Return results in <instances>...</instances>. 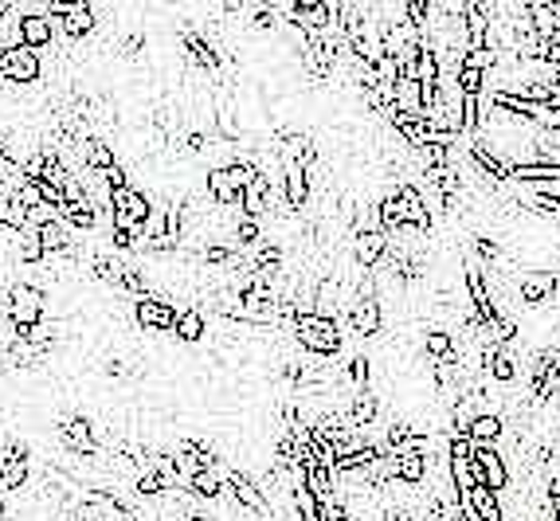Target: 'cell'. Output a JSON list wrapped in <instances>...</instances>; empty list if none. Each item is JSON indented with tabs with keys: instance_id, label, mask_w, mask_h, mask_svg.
Returning a JSON list of instances; mask_svg holds the SVG:
<instances>
[{
	"instance_id": "6da1fadb",
	"label": "cell",
	"mask_w": 560,
	"mask_h": 521,
	"mask_svg": "<svg viewBox=\"0 0 560 521\" xmlns=\"http://www.w3.org/2000/svg\"><path fill=\"white\" fill-rule=\"evenodd\" d=\"M294 338H298V346H306L310 353H318V357H333V353L341 349V333H337V322L329 318V313H298L294 318Z\"/></svg>"
},
{
	"instance_id": "7a4b0ae2",
	"label": "cell",
	"mask_w": 560,
	"mask_h": 521,
	"mask_svg": "<svg viewBox=\"0 0 560 521\" xmlns=\"http://www.w3.org/2000/svg\"><path fill=\"white\" fill-rule=\"evenodd\" d=\"M47 12H52L55 28L67 39H86L98 28V16H94L91 0H52V4H47Z\"/></svg>"
},
{
	"instance_id": "3957f363",
	"label": "cell",
	"mask_w": 560,
	"mask_h": 521,
	"mask_svg": "<svg viewBox=\"0 0 560 521\" xmlns=\"http://www.w3.org/2000/svg\"><path fill=\"white\" fill-rule=\"evenodd\" d=\"M4 313L16 330H32L36 322L44 318V290H39L36 282H16V287H8Z\"/></svg>"
},
{
	"instance_id": "277c9868",
	"label": "cell",
	"mask_w": 560,
	"mask_h": 521,
	"mask_svg": "<svg viewBox=\"0 0 560 521\" xmlns=\"http://www.w3.org/2000/svg\"><path fill=\"white\" fill-rule=\"evenodd\" d=\"M39 75H44V59H39L36 47L16 44V47L0 52V78H4V83L28 86V83H39Z\"/></svg>"
},
{
	"instance_id": "5b68a950",
	"label": "cell",
	"mask_w": 560,
	"mask_h": 521,
	"mask_svg": "<svg viewBox=\"0 0 560 521\" xmlns=\"http://www.w3.org/2000/svg\"><path fill=\"white\" fill-rule=\"evenodd\" d=\"M134 318H137V326L150 333H173L176 310L165 298H157L153 290H145V294H134Z\"/></svg>"
},
{
	"instance_id": "8992f818",
	"label": "cell",
	"mask_w": 560,
	"mask_h": 521,
	"mask_svg": "<svg viewBox=\"0 0 560 521\" xmlns=\"http://www.w3.org/2000/svg\"><path fill=\"white\" fill-rule=\"evenodd\" d=\"M20 39L36 52H47L55 39V20L47 8H32V12H20Z\"/></svg>"
},
{
	"instance_id": "52a82bcc",
	"label": "cell",
	"mask_w": 560,
	"mask_h": 521,
	"mask_svg": "<svg viewBox=\"0 0 560 521\" xmlns=\"http://www.w3.org/2000/svg\"><path fill=\"white\" fill-rule=\"evenodd\" d=\"M349 310V326L353 333H361V338H372V333H380V298L369 290H361V298L345 302Z\"/></svg>"
},
{
	"instance_id": "ba28073f",
	"label": "cell",
	"mask_w": 560,
	"mask_h": 521,
	"mask_svg": "<svg viewBox=\"0 0 560 521\" xmlns=\"http://www.w3.org/2000/svg\"><path fill=\"white\" fill-rule=\"evenodd\" d=\"M63 447L75 451V455H94L98 451V427L86 416H67L63 424Z\"/></svg>"
},
{
	"instance_id": "9c48e42d",
	"label": "cell",
	"mask_w": 560,
	"mask_h": 521,
	"mask_svg": "<svg viewBox=\"0 0 560 521\" xmlns=\"http://www.w3.org/2000/svg\"><path fill=\"white\" fill-rule=\"evenodd\" d=\"M388 255V232L385 228H369V232H357V240H353V259L361 263L365 271L380 267V259Z\"/></svg>"
},
{
	"instance_id": "30bf717a",
	"label": "cell",
	"mask_w": 560,
	"mask_h": 521,
	"mask_svg": "<svg viewBox=\"0 0 560 521\" xmlns=\"http://www.w3.org/2000/svg\"><path fill=\"white\" fill-rule=\"evenodd\" d=\"M396 200H400V208H404V224L411 232H427L431 228V212H427V204H424V192L416 189V184H396Z\"/></svg>"
},
{
	"instance_id": "8fae6325",
	"label": "cell",
	"mask_w": 560,
	"mask_h": 521,
	"mask_svg": "<svg viewBox=\"0 0 560 521\" xmlns=\"http://www.w3.org/2000/svg\"><path fill=\"white\" fill-rule=\"evenodd\" d=\"M239 208H243V216H263V212L271 208V176L267 173H255L251 181L243 184Z\"/></svg>"
},
{
	"instance_id": "7c38bea8",
	"label": "cell",
	"mask_w": 560,
	"mask_h": 521,
	"mask_svg": "<svg viewBox=\"0 0 560 521\" xmlns=\"http://www.w3.org/2000/svg\"><path fill=\"white\" fill-rule=\"evenodd\" d=\"M556 274L553 271H529L522 279V298L529 302V306H541V302H548L556 294Z\"/></svg>"
},
{
	"instance_id": "4fadbf2b",
	"label": "cell",
	"mask_w": 560,
	"mask_h": 521,
	"mask_svg": "<svg viewBox=\"0 0 560 521\" xmlns=\"http://www.w3.org/2000/svg\"><path fill=\"white\" fill-rule=\"evenodd\" d=\"M302 483L318 502H329L333 498V467H321V463H302Z\"/></svg>"
},
{
	"instance_id": "5bb4252c",
	"label": "cell",
	"mask_w": 560,
	"mask_h": 521,
	"mask_svg": "<svg viewBox=\"0 0 560 521\" xmlns=\"http://www.w3.org/2000/svg\"><path fill=\"white\" fill-rule=\"evenodd\" d=\"M470 161H475L478 169H483V176H490V181H509V161H502L486 142L470 145Z\"/></svg>"
},
{
	"instance_id": "9a60e30c",
	"label": "cell",
	"mask_w": 560,
	"mask_h": 521,
	"mask_svg": "<svg viewBox=\"0 0 560 521\" xmlns=\"http://www.w3.org/2000/svg\"><path fill=\"white\" fill-rule=\"evenodd\" d=\"M223 483L231 486V494L239 498L243 506L248 509H259V514H267V498H263V490L251 483V478H243V475H235V470H228V475H223Z\"/></svg>"
},
{
	"instance_id": "2e32d148",
	"label": "cell",
	"mask_w": 560,
	"mask_h": 521,
	"mask_svg": "<svg viewBox=\"0 0 560 521\" xmlns=\"http://www.w3.org/2000/svg\"><path fill=\"white\" fill-rule=\"evenodd\" d=\"M28 475H32V467H28V455H8L0 459V490H24Z\"/></svg>"
},
{
	"instance_id": "e0dca14e",
	"label": "cell",
	"mask_w": 560,
	"mask_h": 521,
	"mask_svg": "<svg viewBox=\"0 0 560 521\" xmlns=\"http://www.w3.org/2000/svg\"><path fill=\"white\" fill-rule=\"evenodd\" d=\"M427 475V455L424 451H396V478L400 483H424Z\"/></svg>"
},
{
	"instance_id": "ac0fdd59",
	"label": "cell",
	"mask_w": 560,
	"mask_h": 521,
	"mask_svg": "<svg viewBox=\"0 0 560 521\" xmlns=\"http://www.w3.org/2000/svg\"><path fill=\"white\" fill-rule=\"evenodd\" d=\"M502 431H506L502 419H498V416H490V411H483V416H475V419H470L467 439H470V444H498V439H502Z\"/></svg>"
},
{
	"instance_id": "d6986e66",
	"label": "cell",
	"mask_w": 560,
	"mask_h": 521,
	"mask_svg": "<svg viewBox=\"0 0 560 521\" xmlns=\"http://www.w3.org/2000/svg\"><path fill=\"white\" fill-rule=\"evenodd\" d=\"M310 196L306 165H287V208H302Z\"/></svg>"
},
{
	"instance_id": "ffe728a7",
	"label": "cell",
	"mask_w": 560,
	"mask_h": 521,
	"mask_svg": "<svg viewBox=\"0 0 560 521\" xmlns=\"http://www.w3.org/2000/svg\"><path fill=\"white\" fill-rule=\"evenodd\" d=\"M83 161H86V169H94V173H102V169H110L114 161V150L102 142V137H86L83 142Z\"/></svg>"
},
{
	"instance_id": "44dd1931",
	"label": "cell",
	"mask_w": 560,
	"mask_h": 521,
	"mask_svg": "<svg viewBox=\"0 0 560 521\" xmlns=\"http://www.w3.org/2000/svg\"><path fill=\"white\" fill-rule=\"evenodd\" d=\"M372 419H377V396L369 388H357L353 408H349V427H369Z\"/></svg>"
},
{
	"instance_id": "7402d4cb",
	"label": "cell",
	"mask_w": 560,
	"mask_h": 521,
	"mask_svg": "<svg viewBox=\"0 0 560 521\" xmlns=\"http://www.w3.org/2000/svg\"><path fill=\"white\" fill-rule=\"evenodd\" d=\"M173 333L181 341H200L204 338V313L200 310H176V322H173Z\"/></svg>"
},
{
	"instance_id": "603a6c76",
	"label": "cell",
	"mask_w": 560,
	"mask_h": 521,
	"mask_svg": "<svg viewBox=\"0 0 560 521\" xmlns=\"http://www.w3.org/2000/svg\"><path fill=\"white\" fill-rule=\"evenodd\" d=\"M28 224V208H24V200H20L16 192H8V196H0V228H8V232H20Z\"/></svg>"
},
{
	"instance_id": "cb8c5ba5",
	"label": "cell",
	"mask_w": 560,
	"mask_h": 521,
	"mask_svg": "<svg viewBox=\"0 0 560 521\" xmlns=\"http://www.w3.org/2000/svg\"><path fill=\"white\" fill-rule=\"evenodd\" d=\"M208 192H212L220 204H239V184L231 181L223 165H220V169H212V173H208Z\"/></svg>"
},
{
	"instance_id": "d4e9b609",
	"label": "cell",
	"mask_w": 560,
	"mask_h": 521,
	"mask_svg": "<svg viewBox=\"0 0 560 521\" xmlns=\"http://www.w3.org/2000/svg\"><path fill=\"white\" fill-rule=\"evenodd\" d=\"M424 346H427V353H431L435 361H459L455 341H450V333H447V330H431L427 338H424Z\"/></svg>"
},
{
	"instance_id": "484cf974",
	"label": "cell",
	"mask_w": 560,
	"mask_h": 521,
	"mask_svg": "<svg viewBox=\"0 0 560 521\" xmlns=\"http://www.w3.org/2000/svg\"><path fill=\"white\" fill-rule=\"evenodd\" d=\"M380 228H385V232L408 228V224H404V208H400V200H396V189H392L385 200H380Z\"/></svg>"
},
{
	"instance_id": "4316f807",
	"label": "cell",
	"mask_w": 560,
	"mask_h": 521,
	"mask_svg": "<svg viewBox=\"0 0 560 521\" xmlns=\"http://www.w3.org/2000/svg\"><path fill=\"white\" fill-rule=\"evenodd\" d=\"M122 271H126L122 259H94V274L102 282H110V287H122Z\"/></svg>"
},
{
	"instance_id": "83f0119b",
	"label": "cell",
	"mask_w": 560,
	"mask_h": 521,
	"mask_svg": "<svg viewBox=\"0 0 560 521\" xmlns=\"http://www.w3.org/2000/svg\"><path fill=\"white\" fill-rule=\"evenodd\" d=\"M235 240H239L243 248H255V243L263 240V235H259V216H243V220L235 224Z\"/></svg>"
},
{
	"instance_id": "f1b7e54d",
	"label": "cell",
	"mask_w": 560,
	"mask_h": 521,
	"mask_svg": "<svg viewBox=\"0 0 560 521\" xmlns=\"http://www.w3.org/2000/svg\"><path fill=\"white\" fill-rule=\"evenodd\" d=\"M165 490V483H161V475H157V470H145L142 478H137V494L142 498H157Z\"/></svg>"
},
{
	"instance_id": "f546056e",
	"label": "cell",
	"mask_w": 560,
	"mask_h": 521,
	"mask_svg": "<svg viewBox=\"0 0 560 521\" xmlns=\"http://www.w3.org/2000/svg\"><path fill=\"white\" fill-rule=\"evenodd\" d=\"M251 24L255 28H274V24H279V16H274L271 4H255L251 8Z\"/></svg>"
},
{
	"instance_id": "4dcf8cb0",
	"label": "cell",
	"mask_w": 560,
	"mask_h": 521,
	"mask_svg": "<svg viewBox=\"0 0 560 521\" xmlns=\"http://www.w3.org/2000/svg\"><path fill=\"white\" fill-rule=\"evenodd\" d=\"M349 377H353V385H357V388H369V361H365V357L353 361V365H349Z\"/></svg>"
},
{
	"instance_id": "1f68e13d",
	"label": "cell",
	"mask_w": 560,
	"mask_h": 521,
	"mask_svg": "<svg viewBox=\"0 0 560 521\" xmlns=\"http://www.w3.org/2000/svg\"><path fill=\"white\" fill-rule=\"evenodd\" d=\"M142 47H145V32H134L122 39V55H142Z\"/></svg>"
},
{
	"instance_id": "d6a6232c",
	"label": "cell",
	"mask_w": 560,
	"mask_h": 521,
	"mask_svg": "<svg viewBox=\"0 0 560 521\" xmlns=\"http://www.w3.org/2000/svg\"><path fill=\"white\" fill-rule=\"evenodd\" d=\"M475 251L483 255V259H498V255H502L498 251V243H490V240H475Z\"/></svg>"
},
{
	"instance_id": "836d02e7",
	"label": "cell",
	"mask_w": 560,
	"mask_h": 521,
	"mask_svg": "<svg viewBox=\"0 0 560 521\" xmlns=\"http://www.w3.org/2000/svg\"><path fill=\"white\" fill-rule=\"evenodd\" d=\"M321 0H290V8H318Z\"/></svg>"
},
{
	"instance_id": "e575fe53",
	"label": "cell",
	"mask_w": 560,
	"mask_h": 521,
	"mask_svg": "<svg viewBox=\"0 0 560 521\" xmlns=\"http://www.w3.org/2000/svg\"><path fill=\"white\" fill-rule=\"evenodd\" d=\"M0 514H4V490H0Z\"/></svg>"
},
{
	"instance_id": "d590c367",
	"label": "cell",
	"mask_w": 560,
	"mask_h": 521,
	"mask_svg": "<svg viewBox=\"0 0 560 521\" xmlns=\"http://www.w3.org/2000/svg\"><path fill=\"white\" fill-rule=\"evenodd\" d=\"M0 157H4V145H0Z\"/></svg>"
}]
</instances>
